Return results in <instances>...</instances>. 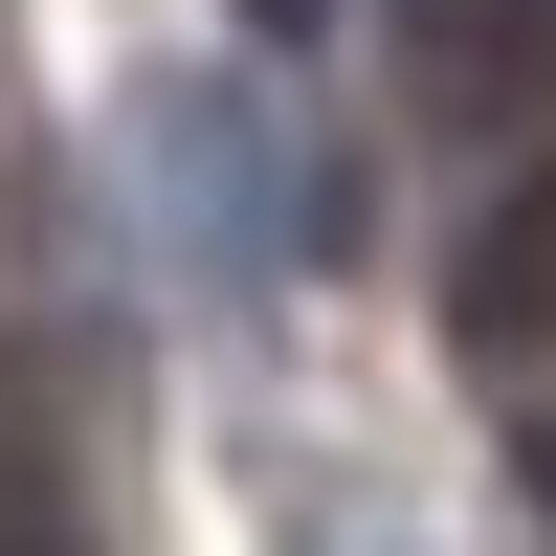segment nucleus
<instances>
[{"mask_svg": "<svg viewBox=\"0 0 556 556\" xmlns=\"http://www.w3.org/2000/svg\"><path fill=\"white\" fill-rule=\"evenodd\" d=\"M445 334H468L490 379H534V356H556V156H513V178H490L468 267H445Z\"/></svg>", "mask_w": 556, "mask_h": 556, "instance_id": "f257e3e1", "label": "nucleus"}, {"mask_svg": "<svg viewBox=\"0 0 556 556\" xmlns=\"http://www.w3.org/2000/svg\"><path fill=\"white\" fill-rule=\"evenodd\" d=\"M401 67L445 112H534L556 89V0H401Z\"/></svg>", "mask_w": 556, "mask_h": 556, "instance_id": "f03ea898", "label": "nucleus"}, {"mask_svg": "<svg viewBox=\"0 0 556 556\" xmlns=\"http://www.w3.org/2000/svg\"><path fill=\"white\" fill-rule=\"evenodd\" d=\"M0 556H89V534H67V490H45L23 445H0Z\"/></svg>", "mask_w": 556, "mask_h": 556, "instance_id": "7ed1b4c3", "label": "nucleus"}, {"mask_svg": "<svg viewBox=\"0 0 556 556\" xmlns=\"http://www.w3.org/2000/svg\"><path fill=\"white\" fill-rule=\"evenodd\" d=\"M513 468H534V513H556V401H534V445H513Z\"/></svg>", "mask_w": 556, "mask_h": 556, "instance_id": "20e7f679", "label": "nucleus"}]
</instances>
